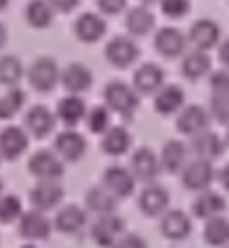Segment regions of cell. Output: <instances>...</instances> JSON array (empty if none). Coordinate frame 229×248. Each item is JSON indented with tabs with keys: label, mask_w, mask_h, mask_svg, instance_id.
Wrapping results in <instances>:
<instances>
[{
	"label": "cell",
	"mask_w": 229,
	"mask_h": 248,
	"mask_svg": "<svg viewBox=\"0 0 229 248\" xmlns=\"http://www.w3.org/2000/svg\"><path fill=\"white\" fill-rule=\"evenodd\" d=\"M180 173V183L193 190V192H202L212 185L214 180V168L210 161H202V158H193V161H185V166L178 170Z\"/></svg>",
	"instance_id": "obj_4"
},
{
	"label": "cell",
	"mask_w": 229,
	"mask_h": 248,
	"mask_svg": "<svg viewBox=\"0 0 229 248\" xmlns=\"http://www.w3.org/2000/svg\"><path fill=\"white\" fill-rule=\"evenodd\" d=\"M59 76H61V68L51 56H39L27 68V78H30L32 88L39 93H51L59 85Z\"/></svg>",
	"instance_id": "obj_2"
},
{
	"label": "cell",
	"mask_w": 229,
	"mask_h": 248,
	"mask_svg": "<svg viewBox=\"0 0 229 248\" xmlns=\"http://www.w3.org/2000/svg\"><path fill=\"white\" fill-rule=\"evenodd\" d=\"M59 83H61L71 95H81V93H85V90L93 85V73H90V68L83 66V63H68V66L61 71Z\"/></svg>",
	"instance_id": "obj_22"
},
{
	"label": "cell",
	"mask_w": 229,
	"mask_h": 248,
	"mask_svg": "<svg viewBox=\"0 0 229 248\" xmlns=\"http://www.w3.org/2000/svg\"><path fill=\"white\" fill-rule=\"evenodd\" d=\"M125 229H127V224H125V219L120 217V214H102V217H98L95 221H93V226H90V238L98 243V246H102V248H110L114 241H117L122 233H125Z\"/></svg>",
	"instance_id": "obj_6"
},
{
	"label": "cell",
	"mask_w": 229,
	"mask_h": 248,
	"mask_svg": "<svg viewBox=\"0 0 229 248\" xmlns=\"http://www.w3.org/2000/svg\"><path fill=\"white\" fill-rule=\"evenodd\" d=\"M0 195H3V183H0Z\"/></svg>",
	"instance_id": "obj_49"
},
{
	"label": "cell",
	"mask_w": 229,
	"mask_h": 248,
	"mask_svg": "<svg viewBox=\"0 0 229 248\" xmlns=\"http://www.w3.org/2000/svg\"><path fill=\"white\" fill-rule=\"evenodd\" d=\"M8 3H10V0H0V13H3V10L8 8Z\"/></svg>",
	"instance_id": "obj_46"
},
{
	"label": "cell",
	"mask_w": 229,
	"mask_h": 248,
	"mask_svg": "<svg viewBox=\"0 0 229 248\" xmlns=\"http://www.w3.org/2000/svg\"><path fill=\"white\" fill-rule=\"evenodd\" d=\"M193 231V221L185 212L180 209H166L161 214V233L168 238V241H183L188 238Z\"/></svg>",
	"instance_id": "obj_16"
},
{
	"label": "cell",
	"mask_w": 229,
	"mask_h": 248,
	"mask_svg": "<svg viewBox=\"0 0 229 248\" xmlns=\"http://www.w3.org/2000/svg\"><path fill=\"white\" fill-rule=\"evenodd\" d=\"M164 85V68L159 63H142L134 71V90L139 95H154Z\"/></svg>",
	"instance_id": "obj_24"
},
{
	"label": "cell",
	"mask_w": 229,
	"mask_h": 248,
	"mask_svg": "<svg viewBox=\"0 0 229 248\" xmlns=\"http://www.w3.org/2000/svg\"><path fill=\"white\" fill-rule=\"evenodd\" d=\"M73 30H76V37H78L81 42L93 44V42H100V39L105 37L107 22H105L98 13H83V15L76 20Z\"/></svg>",
	"instance_id": "obj_23"
},
{
	"label": "cell",
	"mask_w": 229,
	"mask_h": 248,
	"mask_svg": "<svg viewBox=\"0 0 229 248\" xmlns=\"http://www.w3.org/2000/svg\"><path fill=\"white\" fill-rule=\"evenodd\" d=\"M22 200L17 195H0V224H13L22 217Z\"/></svg>",
	"instance_id": "obj_37"
},
{
	"label": "cell",
	"mask_w": 229,
	"mask_h": 248,
	"mask_svg": "<svg viewBox=\"0 0 229 248\" xmlns=\"http://www.w3.org/2000/svg\"><path fill=\"white\" fill-rule=\"evenodd\" d=\"M125 25H127V32L132 37H144V34H149L156 27V17H154V13L147 5H137V8L127 10Z\"/></svg>",
	"instance_id": "obj_27"
},
{
	"label": "cell",
	"mask_w": 229,
	"mask_h": 248,
	"mask_svg": "<svg viewBox=\"0 0 229 248\" xmlns=\"http://www.w3.org/2000/svg\"><path fill=\"white\" fill-rule=\"evenodd\" d=\"M85 127L93 134H105L112 127V119H110V109L102 105H95L93 109L85 112Z\"/></svg>",
	"instance_id": "obj_36"
},
{
	"label": "cell",
	"mask_w": 229,
	"mask_h": 248,
	"mask_svg": "<svg viewBox=\"0 0 229 248\" xmlns=\"http://www.w3.org/2000/svg\"><path fill=\"white\" fill-rule=\"evenodd\" d=\"M110 248H149L147 246V241L139 236V233H134V231H125L117 241H114Z\"/></svg>",
	"instance_id": "obj_40"
},
{
	"label": "cell",
	"mask_w": 229,
	"mask_h": 248,
	"mask_svg": "<svg viewBox=\"0 0 229 248\" xmlns=\"http://www.w3.org/2000/svg\"><path fill=\"white\" fill-rule=\"evenodd\" d=\"M130 173L134 175L137 183H156V178L161 175V166H159V156L151 151V149H139L132 154V161H130Z\"/></svg>",
	"instance_id": "obj_8"
},
{
	"label": "cell",
	"mask_w": 229,
	"mask_h": 248,
	"mask_svg": "<svg viewBox=\"0 0 229 248\" xmlns=\"http://www.w3.org/2000/svg\"><path fill=\"white\" fill-rule=\"evenodd\" d=\"M188 144H183L180 139H168L166 144H164V149H161V154H159V166H161V170H166V173H178L183 166H185V161H188Z\"/></svg>",
	"instance_id": "obj_25"
},
{
	"label": "cell",
	"mask_w": 229,
	"mask_h": 248,
	"mask_svg": "<svg viewBox=\"0 0 229 248\" xmlns=\"http://www.w3.org/2000/svg\"><path fill=\"white\" fill-rule=\"evenodd\" d=\"M54 13H71L78 8V0H47Z\"/></svg>",
	"instance_id": "obj_43"
},
{
	"label": "cell",
	"mask_w": 229,
	"mask_h": 248,
	"mask_svg": "<svg viewBox=\"0 0 229 248\" xmlns=\"http://www.w3.org/2000/svg\"><path fill=\"white\" fill-rule=\"evenodd\" d=\"M188 151H190L195 158H202V161H210V163H212V158H217V156L224 154V141H222L214 132L207 129V132H200V134L190 137Z\"/></svg>",
	"instance_id": "obj_19"
},
{
	"label": "cell",
	"mask_w": 229,
	"mask_h": 248,
	"mask_svg": "<svg viewBox=\"0 0 229 248\" xmlns=\"http://www.w3.org/2000/svg\"><path fill=\"white\" fill-rule=\"evenodd\" d=\"M102 97L110 112H117L122 117H132L139 107V93L125 80H110L102 90Z\"/></svg>",
	"instance_id": "obj_1"
},
{
	"label": "cell",
	"mask_w": 229,
	"mask_h": 248,
	"mask_svg": "<svg viewBox=\"0 0 229 248\" xmlns=\"http://www.w3.org/2000/svg\"><path fill=\"white\" fill-rule=\"evenodd\" d=\"M100 149L107 154V156H122L132 149V134L125 129V127H110L105 134H102V141H100Z\"/></svg>",
	"instance_id": "obj_28"
},
{
	"label": "cell",
	"mask_w": 229,
	"mask_h": 248,
	"mask_svg": "<svg viewBox=\"0 0 229 248\" xmlns=\"http://www.w3.org/2000/svg\"><path fill=\"white\" fill-rule=\"evenodd\" d=\"M161 13L171 20H180L190 13V0H159Z\"/></svg>",
	"instance_id": "obj_39"
},
{
	"label": "cell",
	"mask_w": 229,
	"mask_h": 248,
	"mask_svg": "<svg viewBox=\"0 0 229 248\" xmlns=\"http://www.w3.org/2000/svg\"><path fill=\"white\" fill-rule=\"evenodd\" d=\"M205 241L212 243V246H227L229 241V221L224 214H217V217H210L205 219Z\"/></svg>",
	"instance_id": "obj_34"
},
{
	"label": "cell",
	"mask_w": 229,
	"mask_h": 248,
	"mask_svg": "<svg viewBox=\"0 0 229 248\" xmlns=\"http://www.w3.org/2000/svg\"><path fill=\"white\" fill-rule=\"evenodd\" d=\"M176 127H178L180 134L195 137V134L210 129V114H207V109L200 107V105H188V107H183V112L178 114Z\"/></svg>",
	"instance_id": "obj_15"
},
{
	"label": "cell",
	"mask_w": 229,
	"mask_h": 248,
	"mask_svg": "<svg viewBox=\"0 0 229 248\" xmlns=\"http://www.w3.org/2000/svg\"><path fill=\"white\" fill-rule=\"evenodd\" d=\"M88 151V144H85V137L76 129H66L61 132L56 139H54V154L64 161V163H76L85 156Z\"/></svg>",
	"instance_id": "obj_7"
},
{
	"label": "cell",
	"mask_w": 229,
	"mask_h": 248,
	"mask_svg": "<svg viewBox=\"0 0 229 248\" xmlns=\"http://www.w3.org/2000/svg\"><path fill=\"white\" fill-rule=\"evenodd\" d=\"M0 161H3V158H0Z\"/></svg>",
	"instance_id": "obj_50"
},
{
	"label": "cell",
	"mask_w": 229,
	"mask_h": 248,
	"mask_svg": "<svg viewBox=\"0 0 229 248\" xmlns=\"http://www.w3.org/2000/svg\"><path fill=\"white\" fill-rule=\"evenodd\" d=\"M25 248H39V246H34V243H30V246H25Z\"/></svg>",
	"instance_id": "obj_48"
},
{
	"label": "cell",
	"mask_w": 229,
	"mask_h": 248,
	"mask_svg": "<svg viewBox=\"0 0 229 248\" xmlns=\"http://www.w3.org/2000/svg\"><path fill=\"white\" fill-rule=\"evenodd\" d=\"M154 46H156V51H159L161 56H166V59H176V56L185 54L188 39H185V34H183L180 30H176V27H164V30L156 32V37H154Z\"/></svg>",
	"instance_id": "obj_18"
},
{
	"label": "cell",
	"mask_w": 229,
	"mask_h": 248,
	"mask_svg": "<svg viewBox=\"0 0 229 248\" xmlns=\"http://www.w3.org/2000/svg\"><path fill=\"white\" fill-rule=\"evenodd\" d=\"M30 146V134L22 127H5L0 132V158L17 161Z\"/></svg>",
	"instance_id": "obj_11"
},
{
	"label": "cell",
	"mask_w": 229,
	"mask_h": 248,
	"mask_svg": "<svg viewBox=\"0 0 229 248\" xmlns=\"http://www.w3.org/2000/svg\"><path fill=\"white\" fill-rule=\"evenodd\" d=\"M219 25L214 22V20H197V22H193V27H190V32H188V42L197 49V51H207V49H212L214 44H219Z\"/></svg>",
	"instance_id": "obj_17"
},
{
	"label": "cell",
	"mask_w": 229,
	"mask_h": 248,
	"mask_svg": "<svg viewBox=\"0 0 229 248\" xmlns=\"http://www.w3.org/2000/svg\"><path fill=\"white\" fill-rule=\"evenodd\" d=\"M54 127H56V117H54V112H51L49 107L34 105V107H30V109L25 112V129H27L32 137L44 139V137H49V134L54 132Z\"/></svg>",
	"instance_id": "obj_13"
},
{
	"label": "cell",
	"mask_w": 229,
	"mask_h": 248,
	"mask_svg": "<svg viewBox=\"0 0 229 248\" xmlns=\"http://www.w3.org/2000/svg\"><path fill=\"white\" fill-rule=\"evenodd\" d=\"M25 20L30 27L34 30H44V27H51L54 22V10L47 0H30L27 8H25Z\"/></svg>",
	"instance_id": "obj_31"
},
{
	"label": "cell",
	"mask_w": 229,
	"mask_h": 248,
	"mask_svg": "<svg viewBox=\"0 0 229 248\" xmlns=\"http://www.w3.org/2000/svg\"><path fill=\"white\" fill-rule=\"evenodd\" d=\"M61 200H64V187L59 180H37V185L30 192V202L39 212H49L59 207Z\"/></svg>",
	"instance_id": "obj_10"
},
{
	"label": "cell",
	"mask_w": 229,
	"mask_h": 248,
	"mask_svg": "<svg viewBox=\"0 0 229 248\" xmlns=\"http://www.w3.org/2000/svg\"><path fill=\"white\" fill-rule=\"evenodd\" d=\"M17 221H20V236L27 238V241H44V238L51 236V221L39 209L22 212V217Z\"/></svg>",
	"instance_id": "obj_12"
},
{
	"label": "cell",
	"mask_w": 229,
	"mask_h": 248,
	"mask_svg": "<svg viewBox=\"0 0 229 248\" xmlns=\"http://www.w3.org/2000/svg\"><path fill=\"white\" fill-rule=\"evenodd\" d=\"M30 173L37 180H61L64 178V161L54 151H37L30 158Z\"/></svg>",
	"instance_id": "obj_9"
},
{
	"label": "cell",
	"mask_w": 229,
	"mask_h": 248,
	"mask_svg": "<svg viewBox=\"0 0 229 248\" xmlns=\"http://www.w3.org/2000/svg\"><path fill=\"white\" fill-rule=\"evenodd\" d=\"M224 209H227V200L212 190H202L197 195V200L193 202V214L197 219H210V217L224 214Z\"/></svg>",
	"instance_id": "obj_30"
},
{
	"label": "cell",
	"mask_w": 229,
	"mask_h": 248,
	"mask_svg": "<svg viewBox=\"0 0 229 248\" xmlns=\"http://www.w3.org/2000/svg\"><path fill=\"white\" fill-rule=\"evenodd\" d=\"M102 187H105L112 197L122 200V197H130V195L134 192L137 180H134V175L130 173L127 166L112 163V166H107L105 173H102Z\"/></svg>",
	"instance_id": "obj_5"
},
{
	"label": "cell",
	"mask_w": 229,
	"mask_h": 248,
	"mask_svg": "<svg viewBox=\"0 0 229 248\" xmlns=\"http://www.w3.org/2000/svg\"><path fill=\"white\" fill-rule=\"evenodd\" d=\"M54 226L61 231V233H68V236H78L85 226H88V212L78 204H66L59 209L56 219H54Z\"/></svg>",
	"instance_id": "obj_20"
},
{
	"label": "cell",
	"mask_w": 229,
	"mask_h": 248,
	"mask_svg": "<svg viewBox=\"0 0 229 248\" xmlns=\"http://www.w3.org/2000/svg\"><path fill=\"white\" fill-rule=\"evenodd\" d=\"M207 114H210V119H217L219 124H227L229 122V100H227V93H214L212 95V102H210Z\"/></svg>",
	"instance_id": "obj_38"
},
{
	"label": "cell",
	"mask_w": 229,
	"mask_h": 248,
	"mask_svg": "<svg viewBox=\"0 0 229 248\" xmlns=\"http://www.w3.org/2000/svg\"><path fill=\"white\" fill-rule=\"evenodd\" d=\"M139 3H142V5H147V8H149V5H151V3H159V0H139Z\"/></svg>",
	"instance_id": "obj_47"
},
{
	"label": "cell",
	"mask_w": 229,
	"mask_h": 248,
	"mask_svg": "<svg viewBox=\"0 0 229 248\" xmlns=\"http://www.w3.org/2000/svg\"><path fill=\"white\" fill-rule=\"evenodd\" d=\"M25 107V90L10 88L5 95H0V119H13Z\"/></svg>",
	"instance_id": "obj_35"
},
{
	"label": "cell",
	"mask_w": 229,
	"mask_h": 248,
	"mask_svg": "<svg viewBox=\"0 0 229 248\" xmlns=\"http://www.w3.org/2000/svg\"><path fill=\"white\" fill-rule=\"evenodd\" d=\"M227 51H229V44H227V42H222V46H219V59H222L224 63H227V59H229V56H227Z\"/></svg>",
	"instance_id": "obj_45"
},
{
	"label": "cell",
	"mask_w": 229,
	"mask_h": 248,
	"mask_svg": "<svg viewBox=\"0 0 229 248\" xmlns=\"http://www.w3.org/2000/svg\"><path fill=\"white\" fill-rule=\"evenodd\" d=\"M114 209H117V197H112L102 185L90 187L85 192V212H90L95 217H102V214H112Z\"/></svg>",
	"instance_id": "obj_29"
},
{
	"label": "cell",
	"mask_w": 229,
	"mask_h": 248,
	"mask_svg": "<svg viewBox=\"0 0 229 248\" xmlns=\"http://www.w3.org/2000/svg\"><path fill=\"white\" fill-rule=\"evenodd\" d=\"M171 204V195L166 187L156 185V183H149L142 192H139V209L142 214L147 217H161Z\"/></svg>",
	"instance_id": "obj_14"
},
{
	"label": "cell",
	"mask_w": 229,
	"mask_h": 248,
	"mask_svg": "<svg viewBox=\"0 0 229 248\" xmlns=\"http://www.w3.org/2000/svg\"><path fill=\"white\" fill-rule=\"evenodd\" d=\"M5 44H8V27L0 22V49H3Z\"/></svg>",
	"instance_id": "obj_44"
},
{
	"label": "cell",
	"mask_w": 229,
	"mask_h": 248,
	"mask_svg": "<svg viewBox=\"0 0 229 248\" xmlns=\"http://www.w3.org/2000/svg\"><path fill=\"white\" fill-rule=\"evenodd\" d=\"M127 8V0H98V10L102 15H120Z\"/></svg>",
	"instance_id": "obj_42"
},
{
	"label": "cell",
	"mask_w": 229,
	"mask_h": 248,
	"mask_svg": "<svg viewBox=\"0 0 229 248\" xmlns=\"http://www.w3.org/2000/svg\"><path fill=\"white\" fill-rule=\"evenodd\" d=\"M85 112L88 109H85V102H83L81 95H66V97L59 100L54 117H56V122H64L68 129H73L85 119Z\"/></svg>",
	"instance_id": "obj_21"
},
{
	"label": "cell",
	"mask_w": 229,
	"mask_h": 248,
	"mask_svg": "<svg viewBox=\"0 0 229 248\" xmlns=\"http://www.w3.org/2000/svg\"><path fill=\"white\" fill-rule=\"evenodd\" d=\"M210 85H212V93H229V73H227V68L210 73Z\"/></svg>",
	"instance_id": "obj_41"
},
{
	"label": "cell",
	"mask_w": 229,
	"mask_h": 248,
	"mask_svg": "<svg viewBox=\"0 0 229 248\" xmlns=\"http://www.w3.org/2000/svg\"><path fill=\"white\" fill-rule=\"evenodd\" d=\"M210 66H212V61H210V56L205 54V51H188L185 56H183V63H180V71H183V76L188 78V80H197V78H202V76H207L210 73Z\"/></svg>",
	"instance_id": "obj_32"
},
{
	"label": "cell",
	"mask_w": 229,
	"mask_h": 248,
	"mask_svg": "<svg viewBox=\"0 0 229 248\" xmlns=\"http://www.w3.org/2000/svg\"><path fill=\"white\" fill-rule=\"evenodd\" d=\"M105 59L114 68H130L139 59V44L134 42V37H127V34L112 37L105 46Z\"/></svg>",
	"instance_id": "obj_3"
},
{
	"label": "cell",
	"mask_w": 229,
	"mask_h": 248,
	"mask_svg": "<svg viewBox=\"0 0 229 248\" xmlns=\"http://www.w3.org/2000/svg\"><path fill=\"white\" fill-rule=\"evenodd\" d=\"M154 109L159 114H176L178 109H183V102H185V95L178 85H161L156 93H154Z\"/></svg>",
	"instance_id": "obj_26"
},
{
	"label": "cell",
	"mask_w": 229,
	"mask_h": 248,
	"mask_svg": "<svg viewBox=\"0 0 229 248\" xmlns=\"http://www.w3.org/2000/svg\"><path fill=\"white\" fill-rule=\"evenodd\" d=\"M22 78H25V66L17 56H13V54L0 56V85L17 88V83Z\"/></svg>",
	"instance_id": "obj_33"
}]
</instances>
